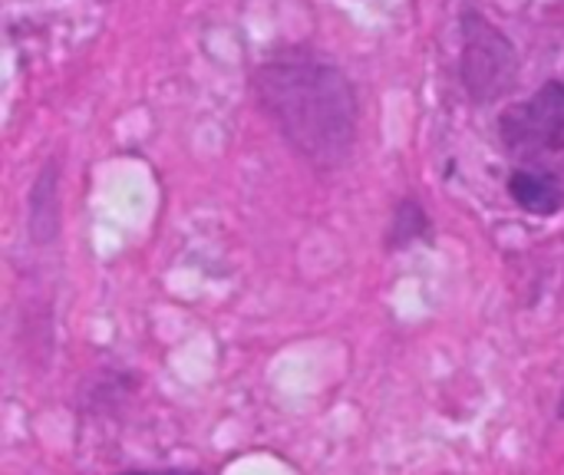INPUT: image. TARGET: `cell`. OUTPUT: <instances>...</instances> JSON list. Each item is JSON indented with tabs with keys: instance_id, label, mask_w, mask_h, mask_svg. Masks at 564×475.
I'll list each match as a JSON object with an SVG mask.
<instances>
[{
	"instance_id": "6da1fadb",
	"label": "cell",
	"mask_w": 564,
	"mask_h": 475,
	"mask_svg": "<svg viewBox=\"0 0 564 475\" xmlns=\"http://www.w3.org/2000/svg\"><path fill=\"white\" fill-rule=\"evenodd\" d=\"M254 93L261 109L311 165L337 169L350 159L360 102L334 63L304 50L274 53L254 69Z\"/></svg>"
},
{
	"instance_id": "7a4b0ae2",
	"label": "cell",
	"mask_w": 564,
	"mask_h": 475,
	"mask_svg": "<svg viewBox=\"0 0 564 475\" xmlns=\"http://www.w3.org/2000/svg\"><path fill=\"white\" fill-rule=\"evenodd\" d=\"M499 136L509 155L532 169L564 162V83L549 79L532 99L509 106L499 116Z\"/></svg>"
},
{
	"instance_id": "3957f363",
	"label": "cell",
	"mask_w": 564,
	"mask_h": 475,
	"mask_svg": "<svg viewBox=\"0 0 564 475\" xmlns=\"http://www.w3.org/2000/svg\"><path fill=\"white\" fill-rule=\"evenodd\" d=\"M519 79V53L479 10L463 13V83L476 102L502 99Z\"/></svg>"
},
{
	"instance_id": "277c9868",
	"label": "cell",
	"mask_w": 564,
	"mask_h": 475,
	"mask_svg": "<svg viewBox=\"0 0 564 475\" xmlns=\"http://www.w3.org/2000/svg\"><path fill=\"white\" fill-rule=\"evenodd\" d=\"M509 195L512 202L539 218L558 215L564 205V185L562 179L552 169H532V165H519L509 175Z\"/></svg>"
},
{
	"instance_id": "5b68a950",
	"label": "cell",
	"mask_w": 564,
	"mask_h": 475,
	"mask_svg": "<svg viewBox=\"0 0 564 475\" xmlns=\"http://www.w3.org/2000/svg\"><path fill=\"white\" fill-rule=\"evenodd\" d=\"M426 231H430V222H426V212H423V205H416L413 198L400 202V205H397V212H393V231H390V245H393V248H406V245L420 241Z\"/></svg>"
},
{
	"instance_id": "8992f818",
	"label": "cell",
	"mask_w": 564,
	"mask_h": 475,
	"mask_svg": "<svg viewBox=\"0 0 564 475\" xmlns=\"http://www.w3.org/2000/svg\"><path fill=\"white\" fill-rule=\"evenodd\" d=\"M119 475H202V473H185V469H132V473Z\"/></svg>"
}]
</instances>
